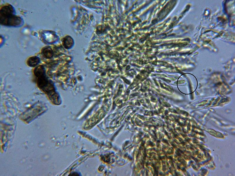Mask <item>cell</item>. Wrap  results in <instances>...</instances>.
I'll return each mask as SVG.
<instances>
[{"label": "cell", "mask_w": 235, "mask_h": 176, "mask_svg": "<svg viewBox=\"0 0 235 176\" xmlns=\"http://www.w3.org/2000/svg\"><path fill=\"white\" fill-rule=\"evenodd\" d=\"M40 62V58L37 56H34L30 58L27 61L28 65L31 67H35Z\"/></svg>", "instance_id": "cell-8"}, {"label": "cell", "mask_w": 235, "mask_h": 176, "mask_svg": "<svg viewBox=\"0 0 235 176\" xmlns=\"http://www.w3.org/2000/svg\"><path fill=\"white\" fill-rule=\"evenodd\" d=\"M45 105L42 103L38 102L32 107L24 113L23 117L26 119H32L44 112L47 109Z\"/></svg>", "instance_id": "cell-2"}, {"label": "cell", "mask_w": 235, "mask_h": 176, "mask_svg": "<svg viewBox=\"0 0 235 176\" xmlns=\"http://www.w3.org/2000/svg\"><path fill=\"white\" fill-rule=\"evenodd\" d=\"M150 87V83L148 81H146L144 82L142 86V90L145 91L148 90Z\"/></svg>", "instance_id": "cell-10"}, {"label": "cell", "mask_w": 235, "mask_h": 176, "mask_svg": "<svg viewBox=\"0 0 235 176\" xmlns=\"http://www.w3.org/2000/svg\"><path fill=\"white\" fill-rule=\"evenodd\" d=\"M42 54L47 59L52 58L53 55V52L52 49L49 47H45L43 49Z\"/></svg>", "instance_id": "cell-6"}, {"label": "cell", "mask_w": 235, "mask_h": 176, "mask_svg": "<svg viewBox=\"0 0 235 176\" xmlns=\"http://www.w3.org/2000/svg\"><path fill=\"white\" fill-rule=\"evenodd\" d=\"M71 175H73V176H74V175L76 176L77 175H78V174H76V173H72V174H71Z\"/></svg>", "instance_id": "cell-15"}, {"label": "cell", "mask_w": 235, "mask_h": 176, "mask_svg": "<svg viewBox=\"0 0 235 176\" xmlns=\"http://www.w3.org/2000/svg\"><path fill=\"white\" fill-rule=\"evenodd\" d=\"M151 101L153 102H156V100L155 98H152L151 99Z\"/></svg>", "instance_id": "cell-14"}, {"label": "cell", "mask_w": 235, "mask_h": 176, "mask_svg": "<svg viewBox=\"0 0 235 176\" xmlns=\"http://www.w3.org/2000/svg\"><path fill=\"white\" fill-rule=\"evenodd\" d=\"M1 24L4 25L17 26L21 25L22 20L21 18L14 15L1 20Z\"/></svg>", "instance_id": "cell-3"}, {"label": "cell", "mask_w": 235, "mask_h": 176, "mask_svg": "<svg viewBox=\"0 0 235 176\" xmlns=\"http://www.w3.org/2000/svg\"><path fill=\"white\" fill-rule=\"evenodd\" d=\"M34 73L35 76L38 78L46 75L45 68L42 65H40L36 67Z\"/></svg>", "instance_id": "cell-7"}, {"label": "cell", "mask_w": 235, "mask_h": 176, "mask_svg": "<svg viewBox=\"0 0 235 176\" xmlns=\"http://www.w3.org/2000/svg\"><path fill=\"white\" fill-rule=\"evenodd\" d=\"M124 80L125 82L126 83H127L128 84H129L130 83V81L129 80L126 79L125 78H124Z\"/></svg>", "instance_id": "cell-13"}, {"label": "cell", "mask_w": 235, "mask_h": 176, "mask_svg": "<svg viewBox=\"0 0 235 176\" xmlns=\"http://www.w3.org/2000/svg\"><path fill=\"white\" fill-rule=\"evenodd\" d=\"M73 41L70 37L67 36L64 38L63 41V44L66 49L70 48L72 45Z\"/></svg>", "instance_id": "cell-9"}, {"label": "cell", "mask_w": 235, "mask_h": 176, "mask_svg": "<svg viewBox=\"0 0 235 176\" xmlns=\"http://www.w3.org/2000/svg\"><path fill=\"white\" fill-rule=\"evenodd\" d=\"M41 35L43 40L48 43H53L57 39L56 35L52 32L45 31L43 32Z\"/></svg>", "instance_id": "cell-4"}, {"label": "cell", "mask_w": 235, "mask_h": 176, "mask_svg": "<svg viewBox=\"0 0 235 176\" xmlns=\"http://www.w3.org/2000/svg\"><path fill=\"white\" fill-rule=\"evenodd\" d=\"M14 9L11 6H7L4 7L0 12V18L3 19L13 15Z\"/></svg>", "instance_id": "cell-5"}, {"label": "cell", "mask_w": 235, "mask_h": 176, "mask_svg": "<svg viewBox=\"0 0 235 176\" xmlns=\"http://www.w3.org/2000/svg\"><path fill=\"white\" fill-rule=\"evenodd\" d=\"M138 82L135 81L130 86L129 88L130 89H132L136 86L138 85Z\"/></svg>", "instance_id": "cell-12"}, {"label": "cell", "mask_w": 235, "mask_h": 176, "mask_svg": "<svg viewBox=\"0 0 235 176\" xmlns=\"http://www.w3.org/2000/svg\"><path fill=\"white\" fill-rule=\"evenodd\" d=\"M160 84L161 88H163L165 89L169 90L170 89V87L168 86H167L164 83L160 82Z\"/></svg>", "instance_id": "cell-11"}, {"label": "cell", "mask_w": 235, "mask_h": 176, "mask_svg": "<svg viewBox=\"0 0 235 176\" xmlns=\"http://www.w3.org/2000/svg\"><path fill=\"white\" fill-rule=\"evenodd\" d=\"M38 85L40 89L48 95L52 102H55L56 93L54 85L47 78L46 75L38 78Z\"/></svg>", "instance_id": "cell-1"}]
</instances>
